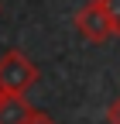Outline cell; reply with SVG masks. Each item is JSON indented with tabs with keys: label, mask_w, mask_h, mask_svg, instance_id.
<instances>
[{
	"label": "cell",
	"mask_w": 120,
	"mask_h": 124,
	"mask_svg": "<svg viewBox=\"0 0 120 124\" xmlns=\"http://www.w3.org/2000/svg\"><path fill=\"white\" fill-rule=\"evenodd\" d=\"M38 66L27 59L21 48H7L0 55V93L4 97H24L38 83Z\"/></svg>",
	"instance_id": "6da1fadb"
},
{
	"label": "cell",
	"mask_w": 120,
	"mask_h": 124,
	"mask_svg": "<svg viewBox=\"0 0 120 124\" xmlns=\"http://www.w3.org/2000/svg\"><path fill=\"white\" fill-rule=\"evenodd\" d=\"M103 7H107V17L113 24V35H120V0H103Z\"/></svg>",
	"instance_id": "277c9868"
},
{
	"label": "cell",
	"mask_w": 120,
	"mask_h": 124,
	"mask_svg": "<svg viewBox=\"0 0 120 124\" xmlns=\"http://www.w3.org/2000/svg\"><path fill=\"white\" fill-rule=\"evenodd\" d=\"M27 124H55V117H52V114H45V110H34L31 117H27Z\"/></svg>",
	"instance_id": "5b68a950"
},
{
	"label": "cell",
	"mask_w": 120,
	"mask_h": 124,
	"mask_svg": "<svg viewBox=\"0 0 120 124\" xmlns=\"http://www.w3.org/2000/svg\"><path fill=\"white\" fill-rule=\"evenodd\" d=\"M107 121H110V124H120V97L107 107Z\"/></svg>",
	"instance_id": "8992f818"
},
{
	"label": "cell",
	"mask_w": 120,
	"mask_h": 124,
	"mask_svg": "<svg viewBox=\"0 0 120 124\" xmlns=\"http://www.w3.org/2000/svg\"><path fill=\"white\" fill-rule=\"evenodd\" d=\"M34 107L24 97H0V124H27Z\"/></svg>",
	"instance_id": "3957f363"
},
{
	"label": "cell",
	"mask_w": 120,
	"mask_h": 124,
	"mask_svg": "<svg viewBox=\"0 0 120 124\" xmlns=\"http://www.w3.org/2000/svg\"><path fill=\"white\" fill-rule=\"evenodd\" d=\"M76 31L86 41H93V45H103L107 38H113V24L107 17L103 0H86V4L76 10Z\"/></svg>",
	"instance_id": "7a4b0ae2"
},
{
	"label": "cell",
	"mask_w": 120,
	"mask_h": 124,
	"mask_svg": "<svg viewBox=\"0 0 120 124\" xmlns=\"http://www.w3.org/2000/svg\"><path fill=\"white\" fill-rule=\"evenodd\" d=\"M0 97H4V93H0Z\"/></svg>",
	"instance_id": "52a82bcc"
}]
</instances>
